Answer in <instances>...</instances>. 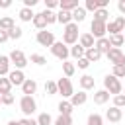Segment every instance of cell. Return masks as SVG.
<instances>
[{"label": "cell", "instance_id": "8fae6325", "mask_svg": "<svg viewBox=\"0 0 125 125\" xmlns=\"http://www.w3.org/2000/svg\"><path fill=\"white\" fill-rule=\"evenodd\" d=\"M8 78H10V82H12V86H21L27 78H25V74H23V70H10V74H8Z\"/></svg>", "mask_w": 125, "mask_h": 125}, {"label": "cell", "instance_id": "d6a6232c", "mask_svg": "<svg viewBox=\"0 0 125 125\" xmlns=\"http://www.w3.org/2000/svg\"><path fill=\"white\" fill-rule=\"evenodd\" d=\"M62 72H64L66 78H70V76L76 72V66H74L72 62H68V61H64V62H62Z\"/></svg>", "mask_w": 125, "mask_h": 125}, {"label": "cell", "instance_id": "7402d4cb", "mask_svg": "<svg viewBox=\"0 0 125 125\" xmlns=\"http://www.w3.org/2000/svg\"><path fill=\"white\" fill-rule=\"evenodd\" d=\"M57 21H59V23H62V25L72 23V12H64V10H61V12L57 14Z\"/></svg>", "mask_w": 125, "mask_h": 125}, {"label": "cell", "instance_id": "f907efd6", "mask_svg": "<svg viewBox=\"0 0 125 125\" xmlns=\"http://www.w3.org/2000/svg\"><path fill=\"white\" fill-rule=\"evenodd\" d=\"M12 6V0H0V8H10Z\"/></svg>", "mask_w": 125, "mask_h": 125}, {"label": "cell", "instance_id": "ba28073f", "mask_svg": "<svg viewBox=\"0 0 125 125\" xmlns=\"http://www.w3.org/2000/svg\"><path fill=\"white\" fill-rule=\"evenodd\" d=\"M90 33L94 35V39L105 37V33H107V23H102V21L92 20V23H90Z\"/></svg>", "mask_w": 125, "mask_h": 125}, {"label": "cell", "instance_id": "1f68e13d", "mask_svg": "<svg viewBox=\"0 0 125 125\" xmlns=\"http://www.w3.org/2000/svg\"><path fill=\"white\" fill-rule=\"evenodd\" d=\"M86 125H104V117H102L100 113H90Z\"/></svg>", "mask_w": 125, "mask_h": 125}, {"label": "cell", "instance_id": "9c48e42d", "mask_svg": "<svg viewBox=\"0 0 125 125\" xmlns=\"http://www.w3.org/2000/svg\"><path fill=\"white\" fill-rule=\"evenodd\" d=\"M125 29V16H117L113 21H107V31L109 35H117Z\"/></svg>", "mask_w": 125, "mask_h": 125}, {"label": "cell", "instance_id": "e575fe53", "mask_svg": "<svg viewBox=\"0 0 125 125\" xmlns=\"http://www.w3.org/2000/svg\"><path fill=\"white\" fill-rule=\"evenodd\" d=\"M53 125H72V117L70 115H59L53 121Z\"/></svg>", "mask_w": 125, "mask_h": 125}, {"label": "cell", "instance_id": "8d00e7d4", "mask_svg": "<svg viewBox=\"0 0 125 125\" xmlns=\"http://www.w3.org/2000/svg\"><path fill=\"white\" fill-rule=\"evenodd\" d=\"M37 123H39V125H53V117H51L49 113H41V115L37 117Z\"/></svg>", "mask_w": 125, "mask_h": 125}, {"label": "cell", "instance_id": "5bb4252c", "mask_svg": "<svg viewBox=\"0 0 125 125\" xmlns=\"http://www.w3.org/2000/svg\"><path fill=\"white\" fill-rule=\"evenodd\" d=\"M78 43H80L84 49H92V47H96V41H94V35H92V33H82L80 39H78Z\"/></svg>", "mask_w": 125, "mask_h": 125}, {"label": "cell", "instance_id": "7c38bea8", "mask_svg": "<svg viewBox=\"0 0 125 125\" xmlns=\"http://www.w3.org/2000/svg\"><path fill=\"white\" fill-rule=\"evenodd\" d=\"M121 117H123V111H121L119 107H115V105H111V107L105 111V119H107V121H111V123L121 121Z\"/></svg>", "mask_w": 125, "mask_h": 125}, {"label": "cell", "instance_id": "681fc988", "mask_svg": "<svg viewBox=\"0 0 125 125\" xmlns=\"http://www.w3.org/2000/svg\"><path fill=\"white\" fill-rule=\"evenodd\" d=\"M117 10H119L121 14H125V0H119V2H117Z\"/></svg>", "mask_w": 125, "mask_h": 125}, {"label": "cell", "instance_id": "6da1fadb", "mask_svg": "<svg viewBox=\"0 0 125 125\" xmlns=\"http://www.w3.org/2000/svg\"><path fill=\"white\" fill-rule=\"evenodd\" d=\"M78 39H80V35H78V23L72 21V23L64 25V31H62V43H64V45H76Z\"/></svg>", "mask_w": 125, "mask_h": 125}, {"label": "cell", "instance_id": "d6986e66", "mask_svg": "<svg viewBox=\"0 0 125 125\" xmlns=\"http://www.w3.org/2000/svg\"><path fill=\"white\" fill-rule=\"evenodd\" d=\"M57 107H59V113H61V115H70L72 109H74V105H72L70 102H66V100H61Z\"/></svg>", "mask_w": 125, "mask_h": 125}, {"label": "cell", "instance_id": "5b68a950", "mask_svg": "<svg viewBox=\"0 0 125 125\" xmlns=\"http://www.w3.org/2000/svg\"><path fill=\"white\" fill-rule=\"evenodd\" d=\"M8 57H10V62H12V64H16V68H18V70H21V68L29 62V61H27V57L23 55V51H20V49H14Z\"/></svg>", "mask_w": 125, "mask_h": 125}, {"label": "cell", "instance_id": "7bdbcfd3", "mask_svg": "<svg viewBox=\"0 0 125 125\" xmlns=\"http://www.w3.org/2000/svg\"><path fill=\"white\" fill-rule=\"evenodd\" d=\"M55 8H59V0H45V10H55Z\"/></svg>", "mask_w": 125, "mask_h": 125}, {"label": "cell", "instance_id": "44dd1931", "mask_svg": "<svg viewBox=\"0 0 125 125\" xmlns=\"http://www.w3.org/2000/svg\"><path fill=\"white\" fill-rule=\"evenodd\" d=\"M18 18H20L21 21H33L35 14H33V10H31V8H21V10L18 12Z\"/></svg>", "mask_w": 125, "mask_h": 125}, {"label": "cell", "instance_id": "f5cc1de1", "mask_svg": "<svg viewBox=\"0 0 125 125\" xmlns=\"http://www.w3.org/2000/svg\"><path fill=\"white\" fill-rule=\"evenodd\" d=\"M0 104H2V94H0Z\"/></svg>", "mask_w": 125, "mask_h": 125}, {"label": "cell", "instance_id": "7dc6e473", "mask_svg": "<svg viewBox=\"0 0 125 125\" xmlns=\"http://www.w3.org/2000/svg\"><path fill=\"white\" fill-rule=\"evenodd\" d=\"M10 37H8V31H4V29H0V43H6Z\"/></svg>", "mask_w": 125, "mask_h": 125}, {"label": "cell", "instance_id": "f546056e", "mask_svg": "<svg viewBox=\"0 0 125 125\" xmlns=\"http://www.w3.org/2000/svg\"><path fill=\"white\" fill-rule=\"evenodd\" d=\"M45 92H47L49 96L59 94V86H57V82H55V80H47V82H45Z\"/></svg>", "mask_w": 125, "mask_h": 125}, {"label": "cell", "instance_id": "b9f144b4", "mask_svg": "<svg viewBox=\"0 0 125 125\" xmlns=\"http://www.w3.org/2000/svg\"><path fill=\"white\" fill-rule=\"evenodd\" d=\"M113 105L121 109V107L125 105V94H119V96H113Z\"/></svg>", "mask_w": 125, "mask_h": 125}, {"label": "cell", "instance_id": "836d02e7", "mask_svg": "<svg viewBox=\"0 0 125 125\" xmlns=\"http://www.w3.org/2000/svg\"><path fill=\"white\" fill-rule=\"evenodd\" d=\"M107 16H109L107 10H98V12H94V20H96V21H102V23H107Z\"/></svg>", "mask_w": 125, "mask_h": 125}, {"label": "cell", "instance_id": "4dcf8cb0", "mask_svg": "<svg viewBox=\"0 0 125 125\" xmlns=\"http://www.w3.org/2000/svg\"><path fill=\"white\" fill-rule=\"evenodd\" d=\"M10 90H12V82H10V78L0 76V94H10Z\"/></svg>", "mask_w": 125, "mask_h": 125}, {"label": "cell", "instance_id": "d590c367", "mask_svg": "<svg viewBox=\"0 0 125 125\" xmlns=\"http://www.w3.org/2000/svg\"><path fill=\"white\" fill-rule=\"evenodd\" d=\"M29 61H31L33 64H39V66H43V64L47 62V59H45L43 55H39V53H33V55L29 57Z\"/></svg>", "mask_w": 125, "mask_h": 125}, {"label": "cell", "instance_id": "277c9868", "mask_svg": "<svg viewBox=\"0 0 125 125\" xmlns=\"http://www.w3.org/2000/svg\"><path fill=\"white\" fill-rule=\"evenodd\" d=\"M51 53H53L57 59H61L62 62L70 57V49H68V45H64L62 41H55V45L51 47Z\"/></svg>", "mask_w": 125, "mask_h": 125}, {"label": "cell", "instance_id": "c3c4849f", "mask_svg": "<svg viewBox=\"0 0 125 125\" xmlns=\"http://www.w3.org/2000/svg\"><path fill=\"white\" fill-rule=\"evenodd\" d=\"M37 4V0H23V8H33Z\"/></svg>", "mask_w": 125, "mask_h": 125}, {"label": "cell", "instance_id": "db71d44e", "mask_svg": "<svg viewBox=\"0 0 125 125\" xmlns=\"http://www.w3.org/2000/svg\"><path fill=\"white\" fill-rule=\"evenodd\" d=\"M123 92H125V88H123Z\"/></svg>", "mask_w": 125, "mask_h": 125}, {"label": "cell", "instance_id": "60d3db41", "mask_svg": "<svg viewBox=\"0 0 125 125\" xmlns=\"http://www.w3.org/2000/svg\"><path fill=\"white\" fill-rule=\"evenodd\" d=\"M43 16H45V20H47V25H51V23H55V21H57V14H55V12H51V10H45V12H43Z\"/></svg>", "mask_w": 125, "mask_h": 125}, {"label": "cell", "instance_id": "83f0119b", "mask_svg": "<svg viewBox=\"0 0 125 125\" xmlns=\"http://www.w3.org/2000/svg\"><path fill=\"white\" fill-rule=\"evenodd\" d=\"M84 18H86V10H84L82 6H78V8L72 12V21H74V23H80V21H84Z\"/></svg>", "mask_w": 125, "mask_h": 125}, {"label": "cell", "instance_id": "f35d334b", "mask_svg": "<svg viewBox=\"0 0 125 125\" xmlns=\"http://www.w3.org/2000/svg\"><path fill=\"white\" fill-rule=\"evenodd\" d=\"M115 78H125V64H117L113 66V72H111Z\"/></svg>", "mask_w": 125, "mask_h": 125}, {"label": "cell", "instance_id": "603a6c76", "mask_svg": "<svg viewBox=\"0 0 125 125\" xmlns=\"http://www.w3.org/2000/svg\"><path fill=\"white\" fill-rule=\"evenodd\" d=\"M33 25L39 29V31H43V29H47V20H45V16H43V12H39V14H35V18H33Z\"/></svg>", "mask_w": 125, "mask_h": 125}, {"label": "cell", "instance_id": "74e56055", "mask_svg": "<svg viewBox=\"0 0 125 125\" xmlns=\"http://www.w3.org/2000/svg\"><path fill=\"white\" fill-rule=\"evenodd\" d=\"M21 35H23V29H21V27H18V25H16L14 29H10V31H8V37H10V39H20Z\"/></svg>", "mask_w": 125, "mask_h": 125}, {"label": "cell", "instance_id": "52a82bcc", "mask_svg": "<svg viewBox=\"0 0 125 125\" xmlns=\"http://www.w3.org/2000/svg\"><path fill=\"white\" fill-rule=\"evenodd\" d=\"M37 43L41 45V47H53L55 45V33L53 31H47V29H43V31H37Z\"/></svg>", "mask_w": 125, "mask_h": 125}, {"label": "cell", "instance_id": "4fadbf2b", "mask_svg": "<svg viewBox=\"0 0 125 125\" xmlns=\"http://www.w3.org/2000/svg\"><path fill=\"white\" fill-rule=\"evenodd\" d=\"M35 90H37V82L31 80V78H27V80L21 84V92H23V96H33Z\"/></svg>", "mask_w": 125, "mask_h": 125}, {"label": "cell", "instance_id": "ac0fdd59", "mask_svg": "<svg viewBox=\"0 0 125 125\" xmlns=\"http://www.w3.org/2000/svg\"><path fill=\"white\" fill-rule=\"evenodd\" d=\"M90 62H98L100 59H102V51L100 49H96V47H92V49H86V55H84Z\"/></svg>", "mask_w": 125, "mask_h": 125}, {"label": "cell", "instance_id": "816d5d0a", "mask_svg": "<svg viewBox=\"0 0 125 125\" xmlns=\"http://www.w3.org/2000/svg\"><path fill=\"white\" fill-rule=\"evenodd\" d=\"M8 125H20V121H16V119H12V121H8Z\"/></svg>", "mask_w": 125, "mask_h": 125}, {"label": "cell", "instance_id": "e0dca14e", "mask_svg": "<svg viewBox=\"0 0 125 125\" xmlns=\"http://www.w3.org/2000/svg\"><path fill=\"white\" fill-rule=\"evenodd\" d=\"M10 57L6 55H0V76H8L10 74Z\"/></svg>", "mask_w": 125, "mask_h": 125}, {"label": "cell", "instance_id": "d4e9b609", "mask_svg": "<svg viewBox=\"0 0 125 125\" xmlns=\"http://www.w3.org/2000/svg\"><path fill=\"white\" fill-rule=\"evenodd\" d=\"M96 49H100V51H102V55H107V51L111 49V45H109V39H107V37L96 39Z\"/></svg>", "mask_w": 125, "mask_h": 125}, {"label": "cell", "instance_id": "ee69618b", "mask_svg": "<svg viewBox=\"0 0 125 125\" xmlns=\"http://www.w3.org/2000/svg\"><path fill=\"white\" fill-rule=\"evenodd\" d=\"M2 104L4 105H12L14 104V94H2Z\"/></svg>", "mask_w": 125, "mask_h": 125}, {"label": "cell", "instance_id": "2e32d148", "mask_svg": "<svg viewBox=\"0 0 125 125\" xmlns=\"http://www.w3.org/2000/svg\"><path fill=\"white\" fill-rule=\"evenodd\" d=\"M86 100H88V94H86L84 90H80V92H74V94H72V98H70V104L76 107V105H82V104H86Z\"/></svg>", "mask_w": 125, "mask_h": 125}, {"label": "cell", "instance_id": "f6af8a7d", "mask_svg": "<svg viewBox=\"0 0 125 125\" xmlns=\"http://www.w3.org/2000/svg\"><path fill=\"white\" fill-rule=\"evenodd\" d=\"M20 125H39V123H37V119H31V117H23V119H20Z\"/></svg>", "mask_w": 125, "mask_h": 125}, {"label": "cell", "instance_id": "cb8c5ba5", "mask_svg": "<svg viewBox=\"0 0 125 125\" xmlns=\"http://www.w3.org/2000/svg\"><path fill=\"white\" fill-rule=\"evenodd\" d=\"M16 27V21H14V18H10V16H4V18H0V29H4V31H10V29H14Z\"/></svg>", "mask_w": 125, "mask_h": 125}, {"label": "cell", "instance_id": "8992f818", "mask_svg": "<svg viewBox=\"0 0 125 125\" xmlns=\"http://www.w3.org/2000/svg\"><path fill=\"white\" fill-rule=\"evenodd\" d=\"M57 86H59V94L62 96V98H72V94H74V88H72V82H70V78H59L57 80Z\"/></svg>", "mask_w": 125, "mask_h": 125}, {"label": "cell", "instance_id": "484cf974", "mask_svg": "<svg viewBox=\"0 0 125 125\" xmlns=\"http://www.w3.org/2000/svg\"><path fill=\"white\" fill-rule=\"evenodd\" d=\"M84 55H86V49H84L80 43H76V45L70 47V57H74L76 61H78V59H84Z\"/></svg>", "mask_w": 125, "mask_h": 125}, {"label": "cell", "instance_id": "9a60e30c", "mask_svg": "<svg viewBox=\"0 0 125 125\" xmlns=\"http://www.w3.org/2000/svg\"><path fill=\"white\" fill-rule=\"evenodd\" d=\"M107 102H109V92H107V90H98V92H94V104L104 105V104H107Z\"/></svg>", "mask_w": 125, "mask_h": 125}, {"label": "cell", "instance_id": "3957f363", "mask_svg": "<svg viewBox=\"0 0 125 125\" xmlns=\"http://www.w3.org/2000/svg\"><path fill=\"white\" fill-rule=\"evenodd\" d=\"M20 109H21V113H23L25 117H29V115L37 109V104H35L33 96H21V100H20Z\"/></svg>", "mask_w": 125, "mask_h": 125}, {"label": "cell", "instance_id": "ffe728a7", "mask_svg": "<svg viewBox=\"0 0 125 125\" xmlns=\"http://www.w3.org/2000/svg\"><path fill=\"white\" fill-rule=\"evenodd\" d=\"M59 8L64 12H74L78 8V0H62V2H59Z\"/></svg>", "mask_w": 125, "mask_h": 125}, {"label": "cell", "instance_id": "bcb514c9", "mask_svg": "<svg viewBox=\"0 0 125 125\" xmlns=\"http://www.w3.org/2000/svg\"><path fill=\"white\" fill-rule=\"evenodd\" d=\"M88 66H90V61H88L86 57H84V59H78V68L84 70V68H88Z\"/></svg>", "mask_w": 125, "mask_h": 125}, {"label": "cell", "instance_id": "7a4b0ae2", "mask_svg": "<svg viewBox=\"0 0 125 125\" xmlns=\"http://www.w3.org/2000/svg\"><path fill=\"white\" fill-rule=\"evenodd\" d=\"M104 90L109 92V96H119L123 92V84L119 82V78H115L113 74H107L104 78Z\"/></svg>", "mask_w": 125, "mask_h": 125}, {"label": "cell", "instance_id": "30bf717a", "mask_svg": "<svg viewBox=\"0 0 125 125\" xmlns=\"http://www.w3.org/2000/svg\"><path fill=\"white\" fill-rule=\"evenodd\" d=\"M105 57H107V61H109L113 66H117V64H125V53H123L121 49H113V47H111V49L107 51Z\"/></svg>", "mask_w": 125, "mask_h": 125}, {"label": "cell", "instance_id": "f1b7e54d", "mask_svg": "<svg viewBox=\"0 0 125 125\" xmlns=\"http://www.w3.org/2000/svg\"><path fill=\"white\" fill-rule=\"evenodd\" d=\"M123 43H125V37H123L121 33H117V35H109V45H111L113 49H119Z\"/></svg>", "mask_w": 125, "mask_h": 125}, {"label": "cell", "instance_id": "ab89813d", "mask_svg": "<svg viewBox=\"0 0 125 125\" xmlns=\"http://www.w3.org/2000/svg\"><path fill=\"white\" fill-rule=\"evenodd\" d=\"M84 10L86 12H98V0H86Z\"/></svg>", "mask_w": 125, "mask_h": 125}, {"label": "cell", "instance_id": "4316f807", "mask_svg": "<svg viewBox=\"0 0 125 125\" xmlns=\"http://www.w3.org/2000/svg\"><path fill=\"white\" fill-rule=\"evenodd\" d=\"M80 88L86 92V90H92L94 88V76H90V74H84V76H80Z\"/></svg>", "mask_w": 125, "mask_h": 125}]
</instances>
